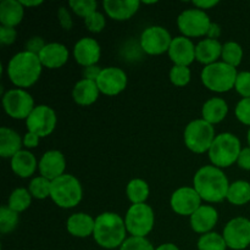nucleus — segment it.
Here are the masks:
<instances>
[{
  "label": "nucleus",
  "mask_w": 250,
  "mask_h": 250,
  "mask_svg": "<svg viewBox=\"0 0 250 250\" xmlns=\"http://www.w3.org/2000/svg\"><path fill=\"white\" fill-rule=\"evenodd\" d=\"M229 185L231 183L224 170L214 165L202 166L193 177V188L203 202L209 204L221 203L226 199Z\"/></svg>",
  "instance_id": "f257e3e1"
},
{
  "label": "nucleus",
  "mask_w": 250,
  "mask_h": 250,
  "mask_svg": "<svg viewBox=\"0 0 250 250\" xmlns=\"http://www.w3.org/2000/svg\"><path fill=\"white\" fill-rule=\"evenodd\" d=\"M42 71L43 65L39 60V56L26 50L15 54L6 66L10 82L21 89H26L36 84L41 78Z\"/></svg>",
  "instance_id": "f03ea898"
},
{
  "label": "nucleus",
  "mask_w": 250,
  "mask_h": 250,
  "mask_svg": "<svg viewBox=\"0 0 250 250\" xmlns=\"http://www.w3.org/2000/svg\"><path fill=\"white\" fill-rule=\"evenodd\" d=\"M127 229L124 217L112 211H105L95 217L93 238L104 249H120L127 239Z\"/></svg>",
  "instance_id": "7ed1b4c3"
},
{
  "label": "nucleus",
  "mask_w": 250,
  "mask_h": 250,
  "mask_svg": "<svg viewBox=\"0 0 250 250\" xmlns=\"http://www.w3.org/2000/svg\"><path fill=\"white\" fill-rule=\"evenodd\" d=\"M242 151V144L238 137L231 132L216 134L208 155L211 165L219 168H227L237 164L238 156Z\"/></svg>",
  "instance_id": "20e7f679"
},
{
  "label": "nucleus",
  "mask_w": 250,
  "mask_h": 250,
  "mask_svg": "<svg viewBox=\"0 0 250 250\" xmlns=\"http://www.w3.org/2000/svg\"><path fill=\"white\" fill-rule=\"evenodd\" d=\"M238 71L224 61H217L204 66L200 73V80L205 88L215 93H226L233 89Z\"/></svg>",
  "instance_id": "39448f33"
},
{
  "label": "nucleus",
  "mask_w": 250,
  "mask_h": 250,
  "mask_svg": "<svg viewBox=\"0 0 250 250\" xmlns=\"http://www.w3.org/2000/svg\"><path fill=\"white\" fill-rule=\"evenodd\" d=\"M50 198L61 209H72L82 200V185L77 177L65 173L51 182Z\"/></svg>",
  "instance_id": "423d86ee"
},
{
  "label": "nucleus",
  "mask_w": 250,
  "mask_h": 250,
  "mask_svg": "<svg viewBox=\"0 0 250 250\" xmlns=\"http://www.w3.org/2000/svg\"><path fill=\"white\" fill-rule=\"evenodd\" d=\"M215 137V127L205 120L197 119L186 126L183 141L190 151L195 154H204L209 151Z\"/></svg>",
  "instance_id": "0eeeda50"
},
{
  "label": "nucleus",
  "mask_w": 250,
  "mask_h": 250,
  "mask_svg": "<svg viewBox=\"0 0 250 250\" xmlns=\"http://www.w3.org/2000/svg\"><path fill=\"white\" fill-rule=\"evenodd\" d=\"M125 224L129 236L146 237L153 231L155 225V214L150 205L132 204L125 215Z\"/></svg>",
  "instance_id": "6e6552de"
},
{
  "label": "nucleus",
  "mask_w": 250,
  "mask_h": 250,
  "mask_svg": "<svg viewBox=\"0 0 250 250\" xmlns=\"http://www.w3.org/2000/svg\"><path fill=\"white\" fill-rule=\"evenodd\" d=\"M210 24L211 20L207 11H203L197 7L185 10L177 17V27L181 34L190 39L207 37Z\"/></svg>",
  "instance_id": "1a4fd4ad"
},
{
  "label": "nucleus",
  "mask_w": 250,
  "mask_h": 250,
  "mask_svg": "<svg viewBox=\"0 0 250 250\" xmlns=\"http://www.w3.org/2000/svg\"><path fill=\"white\" fill-rule=\"evenodd\" d=\"M2 106L7 116L14 120H24L31 115L34 105V99L26 89L14 88L2 95Z\"/></svg>",
  "instance_id": "9d476101"
},
{
  "label": "nucleus",
  "mask_w": 250,
  "mask_h": 250,
  "mask_svg": "<svg viewBox=\"0 0 250 250\" xmlns=\"http://www.w3.org/2000/svg\"><path fill=\"white\" fill-rule=\"evenodd\" d=\"M173 37L163 26H149L141 34V48L148 55L168 53Z\"/></svg>",
  "instance_id": "9b49d317"
},
{
  "label": "nucleus",
  "mask_w": 250,
  "mask_h": 250,
  "mask_svg": "<svg viewBox=\"0 0 250 250\" xmlns=\"http://www.w3.org/2000/svg\"><path fill=\"white\" fill-rule=\"evenodd\" d=\"M56 124H58L56 112L54 111L53 107L45 104L36 105L33 111L26 120L27 131L37 134L41 138L50 136L55 129Z\"/></svg>",
  "instance_id": "f8f14e48"
},
{
  "label": "nucleus",
  "mask_w": 250,
  "mask_h": 250,
  "mask_svg": "<svg viewBox=\"0 0 250 250\" xmlns=\"http://www.w3.org/2000/svg\"><path fill=\"white\" fill-rule=\"evenodd\" d=\"M227 248L243 250L250 246V220L247 217H234L229 220L222 232Z\"/></svg>",
  "instance_id": "ddd939ff"
},
{
  "label": "nucleus",
  "mask_w": 250,
  "mask_h": 250,
  "mask_svg": "<svg viewBox=\"0 0 250 250\" xmlns=\"http://www.w3.org/2000/svg\"><path fill=\"white\" fill-rule=\"evenodd\" d=\"M202 198L193 187H180L172 193L170 199L171 209L180 216H192L200 207Z\"/></svg>",
  "instance_id": "4468645a"
},
{
  "label": "nucleus",
  "mask_w": 250,
  "mask_h": 250,
  "mask_svg": "<svg viewBox=\"0 0 250 250\" xmlns=\"http://www.w3.org/2000/svg\"><path fill=\"white\" fill-rule=\"evenodd\" d=\"M128 77L122 68L116 66L104 67L97 80V85L100 93L107 97H115L127 88Z\"/></svg>",
  "instance_id": "2eb2a0df"
},
{
  "label": "nucleus",
  "mask_w": 250,
  "mask_h": 250,
  "mask_svg": "<svg viewBox=\"0 0 250 250\" xmlns=\"http://www.w3.org/2000/svg\"><path fill=\"white\" fill-rule=\"evenodd\" d=\"M102 56V48L97 39L83 37L73 46V58L82 67L98 65Z\"/></svg>",
  "instance_id": "dca6fc26"
},
{
  "label": "nucleus",
  "mask_w": 250,
  "mask_h": 250,
  "mask_svg": "<svg viewBox=\"0 0 250 250\" xmlns=\"http://www.w3.org/2000/svg\"><path fill=\"white\" fill-rule=\"evenodd\" d=\"M167 54L173 65L189 67L190 63L195 60V44L192 39L185 36L175 37Z\"/></svg>",
  "instance_id": "f3484780"
},
{
  "label": "nucleus",
  "mask_w": 250,
  "mask_h": 250,
  "mask_svg": "<svg viewBox=\"0 0 250 250\" xmlns=\"http://www.w3.org/2000/svg\"><path fill=\"white\" fill-rule=\"evenodd\" d=\"M38 170L41 176L48 178L53 182L60 176L65 175L66 159L61 151L48 150L42 155L38 164Z\"/></svg>",
  "instance_id": "a211bd4d"
},
{
  "label": "nucleus",
  "mask_w": 250,
  "mask_h": 250,
  "mask_svg": "<svg viewBox=\"0 0 250 250\" xmlns=\"http://www.w3.org/2000/svg\"><path fill=\"white\" fill-rule=\"evenodd\" d=\"M219 221V212L215 207L209 204H203L192 216L189 217L190 227L195 233L205 234L212 232Z\"/></svg>",
  "instance_id": "6ab92c4d"
},
{
  "label": "nucleus",
  "mask_w": 250,
  "mask_h": 250,
  "mask_svg": "<svg viewBox=\"0 0 250 250\" xmlns=\"http://www.w3.org/2000/svg\"><path fill=\"white\" fill-rule=\"evenodd\" d=\"M38 56L43 67L55 70L66 65L70 53H68L67 46L63 45L62 43L51 42V43H46Z\"/></svg>",
  "instance_id": "aec40b11"
},
{
  "label": "nucleus",
  "mask_w": 250,
  "mask_h": 250,
  "mask_svg": "<svg viewBox=\"0 0 250 250\" xmlns=\"http://www.w3.org/2000/svg\"><path fill=\"white\" fill-rule=\"evenodd\" d=\"M139 0H104L103 7L107 16L115 21H127L138 12Z\"/></svg>",
  "instance_id": "412c9836"
},
{
  "label": "nucleus",
  "mask_w": 250,
  "mask_h": 250,
  "mask_svg": "<svg viewBox=\"0 0 250 250\" xmlns=\"http://www.w3.org/2000/svg\"><path fill=\"white\" fill-rule=\"evenodd\" d=\"M95 227V219L85 212L72 214L66 221V229L71 236L76 238H87L93 236Z\"/></svg>",
  "instance_id": "4be33fe9"
},
{
  "label": "nucleus",
  "mask_w": 250,
  "mask_h": 250,
  "mask_svg": "<svg viewBox=\"0 0 250 250\" xmlns=\"http://www.w3.org/2000/svg\"><path fill=\"white\" fill-rule=\"evenodd\" d=\"M222 44L216 39L205 38L195 44V60L204 66L217 62L221 59Z\"/></svg>",
  "instance_id": "5701e85b"
},
{
  "label": "nucleus",
  "mask_w": 250,
  "mask_h": 250,
  "mask_svg": "<svg viewBox=\"0 0 250 250\" xmlns=\"http://www.w3.org/2000/svg\"><path fill=\"white\" fill-rule=\"evenodd\" d=\"M100 90L97 82L89 80H80L76 82L72 89V98L75 103L81 106H89L99 99Z\"/></svg>",
  "instance_id": "b1692460"
},
{
  "label": "nucleus",
  "mask_w": 250,
  "mask_h": 250,
  "mask_svg": "<svg viewBox=\"0 0 250 250\" xmlns=\"http://www.w3.org/2000/svg\"><path fill=\"white\" fill-rule=\"evenodd\" d=\"M11 170L12 172L20 178H29L34 175L36 170L38 168V161L33 153L29 150H23L16 154L11 158Z\"/></svg>",
  "instance_id": "393cba45"
},
{
  "label": "nucleus",
  "mask_w": 250,
  "mask_h": 250,
  "mask_svg": "<svg viewBox=\"0 0 250 250\" xmlns=\"http://www.w3.org/2000/svg\"><path fill=\"white\" fill-rule=\"evenodd\" d=\"M227 114H229V104L226 100L219 97L208 99L202 107V119L212 126L224 121Z\"/></svg>",
  "instance_id": "a878e982"
},
{
  "label": "nucleus",
  "mask_w": 250,
  "mask_h": 250,
  "mask_svg": "<svg viewBox=\"0 0 250 250\" xmlns=\"http://www.w3.org/2000/svg\"><path fill=\"white\" fill-rule=\"evenodd\" d=\"M23 146V137L9 127L0 128V156L4 159H11Z\"/></svg>",
  "instance_id": "bb28decb"
},
{
  "label": "nucleus",
  "mask_w": 250,
  "mask_h": 250,
  "mask_svg": "<svg viewBox=\"0 0 250 250\" xmlns=\"http://www.w3.org/2000/svg\"><path fill=\"white\" fill-rule=\"evenodd\" d=\"M24 7L20 0H2L0 2V23L5 27L15 28L22 22Z\"/></svg>",
  "instance_id": "cd10ccee"
},
{
  "label": "nucleus",
  "mask_w": 250,
  "mask_h": 250,
  "mask_svg": "<svg viewBox=\"0 0 250 250\" xmlns=\"http://www.w3.org/2000/svg\"><path fill=\"white\" fill-rule=\"evenodd\" d=\"M227 202L236 207H243L250 202V183L248 181L238 180L229 185L227 192Z\"/></svg>",
  "instance_id": "c85d7f7f"
},
{
  "label": "nucleus",
  "mask_w": 250,
  "mask_h": 250,
  "mask_svg": "<svg viewBox=\"0 0 250 250\" xmlns=\"http://www.w3.org/2000/svg\"><path fill=\"white\" fill-rule=\"evenodd\" d=\"M150 189L146 181L142 178H133L126 187V195L132 204H144L148 200Z\"/></svg>",
  "instance_id": "c756f323"
},
{
  "label": "nucleus",
  "mask_w": 250,
  "mask_h": 250,
  "mask_svg": "<svg viewBox=\"0 0 250 250\" xmlns=\"http://www.w3.org/2000/svg\"><path fill=\"white\" fill-rule=\"evenodd\" d=\"M32 199L33 197L29 193L28 188H16L15 190H12L7 199V207L16 211L17 214H21L31 207Z\"/></svg>",
  "instance_id": "7c9ffc66"
},
{
  "label": "nucleus",
  "mask_w": 250,
  "mask_h": 250,
  "mask_svg": "<svg viewBox=\"0 0 250 250\" xmlns=\"http://www.w3.org/2000/svg\"><path fill=\"white\" fill-rule=\"evenodd\" d=\"M243 56V48L237 42H226L225 44H222L221 61H224L227 65L237 68L242 63Z\"/></svg>",
  "instance_id": "2f4dec72"
},
{
  "label": "nucleus",
  "mask_w": 250,
  "mask_h": 250,
  "mask_svg": "<svg viewBox=\"0 0 250 250\" xmlns=\"http://www.w3.org/2000/svg\"><path fill=\"white\" fill-rule=\"evenodd\" d=\"M197 248L198 250H226L227 244L222 234L212 231L199 237Z\"/></svg>",
  "instance_id": "473e14b6"
},
{
  "label": "nucleus",
  "mask_w": 250,
  "mask_h": 250,
  "mask_svg": "<svg viewBox=\"0 0 250 250\" xmlns=\"http://www.w3.org/2000/svg\"><path fill=\"white\" fill-rule=\"evenodd\" d=\"M28 190L34 199L44 200L46 198H50L51 181L43 176H37V177L32 178L29 182Z\"/></svg>",
  "instance_id": "72a5a7b5"
},
{
  "label": "nucleus",
  "mask_w": 250,
  "mask_h": 250,
  "mask_svg": "<svg viewBox=\"0 0 250 250\" xmlns=\"http://www.w3.org/2000/svg\"><path fill=\"white\" fill-rule=\"evenodd\" d=\"M20 221V214L10 209L7 205L0 208V232L2 234L10 233L17 227Z\"/></svg>",
  "instance_id": "f704fd0d"
},
{
  "label": "nucleus",
  "mask_w": 250,
  "mask_h": 250,
  "mask_svg": "<svg viewBox=\"0 0 250 250\" xmlns=\"http://www.w3.org/2000/svg\"><path fill=\"white\" fill-rule=\"evenodd\" d=\"M68 7L73 14L84 20L93 12L98 11V2L95 0H71L68 1Z\"/></svg>",
  "instance_id": "c9c22d12"
},
{
  "label": "nucleus",
  "mask_w": 250,
  "mask_h": 250,
  "mask_svg": "<svg viewBox=\"0 0 250 250\" xmlns=\"http://www.w3.org/2000/svg\"><path fill=\"white\" fill-rule=\"evenodd\" d=\"M192 80V72L188 66L173 65L170 70V81L176 87H186Z\"/></svg>",
  "instance_id": "e433bc0d"
},
{
  "label": "nucleus",
  "mask_w": 250,
  "mask_h": 250,
  "mask_svg": "<svg viewBox=\"0 0 250 250\" xmlns=\"http://www.w3.org/2000/svg\"><path fill=\"white\" fill-rule=\"evenodd\" d=\"M85 28L92 33H100L106 26V17L100 11L93 12L92 15L83 20Z\"/></svg>",
  "instance_id": "4c0bfd02"
},
{
  "label": "nucleus",
  "mask_w": 250,
  "mask_h": 250,
  "mask_svg": "<svg viewBox=\"0 0 250 250\" xmlns=\"http://www.w3.org/2000/svg\"><path fill=\"white\" fill-rule=\"evenodd\" d=\"M120 250H155L153 244L146 237H127Z\"/></svg>",
  "instance_id": "58836bf2"
},
{
  "label": "nucleus",
  "mask_w": 250,
  "mask_h": 250,
  "mask_svg": "<svg viewBox=\"0 0 250 250\" xmlns=\"http://www.w3.org/2000/svg\"><path fill=\"white\" fill-rule=\"evenodd\" d=\"M234 115L241 124L250 127V98H242L237 103Z\"/></svg>",
  "instance_id": "ea45409f"
},
{
  "label": "nucleus",
  "mask_w": 250,
  "mask_h": 250,
  "mask_svg": "<svg viewBox=\"0 0 250 250\" xmlns=\"http://www.w3.org/2000/svg\"><path fill=\"white\" fill-rule=\"evenodd\" d=\"M234 89L242 98H250V71L238 72Z\"/></svg>",
  "instance_id": "a19ab883"
},
{
  "label": "nucleus",
  "mask_w": 250,
  "mask_h": 250,
  "mask_svg": "<svg viewBox=\"0 0 250 250\" xmlns=\"http://www.w3.org/2000/svg\"><path fill=\"white\" fill-rule=\"evenodd\" d=\"M58 20L60 26L65 31H71L73 27V19L71 15L70 10L66 6H60L58 9Z\"/></svg>",
  "instance_id": "79ce46f5"
},
{
  "label": "nucleus",
  "mask_w": 250,
  "mask_h": 250,
  "mask_svg": "<svg viewBox=\"0 0 250 250\" xmlns=\"http://www.w3.org/2000/svg\"><path fill=\"white\" fill-rule=\"evenodd\" d=\"M46 45V43L44 42V39L42 37H32L24 44V50L29 51L32 54H36V55H39L42 50H43L44 46Z\"/></svg>",
  "instance_id": "37998d69"
},
{
  "label": "nucleus",
  "mask_w": 250,
  "mask_h": 250,
  "mask_svg": "<svg viewBox=\"0 0 250 250\" xmlns=\"http://www.w3.org/2000/svg\"><path fill=\"white\" fill-rule=\"evenodd\" d=\"M17 38V31L12 27H0V43L2 45H11Z\"/></svg>",
  "instance_id": "c03bdc74"
},
{
  "label": "nucleus",
  "mask_w": 250,
  "mask_h": 250,
  "mask_svg": "<svg viewBox=\"0 0 250 250\" xmlns=\"http://www.w3.org/2000/svg\"><path fill=\"white\" fill-rule=\"evenodd\" d=\"M237 165L242 168V170L250 171V146L242 148L241 154L237 160Z\"/></svg>",
  "instance_id": "a18cd8bd"
},
{
  "label": "nucleus",
  "mask_w": 250,
  "mask_h": 250,
  "mask_svg": "<svg viewBox=\"0 0 250 250\" xmlns=\"http://www.w3.org/2000/svg\"><path fill=\"white\" fill-rule=\"evenodd\" d=\"M102 70L103 68L99 67L98 65L83 67V72H82L83 78H84V80H89V81H94V82H97V80H98V77H99Z\"/></svg>",
  "instance_id": "49530a36"
},
{
  "label": "nucleus",
  "mask_w": 250,
  "mask_h": 250,
  "mask_svg": "<svg viewBox=\"0 0 250 250\" xmlns=\"http://www.w3.org/2000/svg\"><path fill=\"white\" fill-rule=\"evenodd\" d=\"M39 142H41V137L32 133V132L27 131V133L23 136V146L27 150L37 148L39 146Z\"/></svg>",
  "instance_id": "de8ad7c7"
},
{
  "label": "nucleus",
  "mask_w": 250,
  "mask_h": 250,
  "mask_svg": "<svg viewBox=\"0 0 250 250\" xmlns=\"http://www.w3.org/2000/svg\"><path fill=\"white\" fill-rule=\"evenodd\" d=\"M219 0H198V1H193V6L197 7V9L203 10V11H207V10L212 9V7L216 6L219 4Z\"/></svg>",
  "instance_id": "09e8293b"
},
{
  "label": "nucleus",
  "mask_w": 250,
  "mask_h": 250,
  "mask_svg": "<svg viewBox=\"0 0 250 250\" xmlns=\"http://www.w3.org/2000/svg\"><path fill=\"white\" fill-rule=\"evenodd\" d=\"M220 36H221V27H220L217 23H214V22H211L209 31H208L207 38L216 39V41H219Z\"/></svg>",
  "instance_id": "8fccbe9b"
},
{
  "label": "nucleus",
  "mask_w": 250,
  "mask_h": 250,
  "mask_svg": "<svg viewBox=\"0 0 250 250\" xmlns=\"http://www.w3.org/2000/svg\"><path fill=\"white\" fill-rule=\"evenodd\" d=\"M20 2L22 4V6L23 7H37L39 6V5L43 4V0H20Z\"/></svg>",
  "instance_id": "3c124183"
},
{
  "label": "nucleus",
  "mask_w": 250,
  "mask_h": 250,
  "mask_svg": "<svg viewBox=\"0 0 250 250\" xmlns=\"http://www.w3.org/2000/svg\"><path fill=\"white\" fill-rule=\"evenodd\" d=\"M155 250H180V248L173 243H163L156 247Z\"/></svg>",
  "instance_id": "603ef678"
},
{
  "label": "nucleus",
  "mask_w": 250,
  "mask_h": 250,
  "mask_svg": "<svg viewBox=\"0 0 250 250\" xmlns=\"http://www.w3.org/2000/svg\"><path fill=\"white\" fill-rule=\"evenodd\" d=\"M247 141H248V146H250V127H249L248 133H247Z\"/></svg>",
  "instance_id": "864d4df0"
},
{
  "label": "nucleus",
  "mask_w": 250,
  "mask_h": 250,
  "mask_svg": "<svg viewBox=\"0 0 250 250\" xmlns=\"http://www.w3.org/2000/svg\"><path fill=\"white\" fill-rule=\"evenodd\" d=\"M142 4H146V5H154L156 4V1H143Z\"/></svg>",
  "instance_id": "5fc2aeb1"
}]
</instances>
